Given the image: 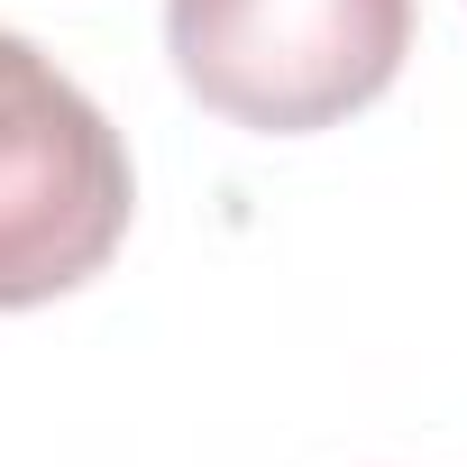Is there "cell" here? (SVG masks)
Here are the masks:
<instances>
[{
	"mask_svg": "<svg viewBox=\"0 0 467 467\" xmlns=\"http://www.w3.org/2000/svg\"><path fill=\"white\" fill-rule=\"evenodd\" d=\"M165 47L202 110L303 138L403 74L412 0H165Z\"/></svg>",
	"mask_w": 467,
	"mask_h": 467,
	"instance_id": "cell-2",
	"label": "cell"
},
{
	"mask_svg": "<svg viewBox=\"0 0 467 467\" xmlns=\"http://www.w3.org/2000/svg\"><path fill=\"white\" fill-rule=\"evenodd\" d=\"M129 147L74 74L0 28V312L56 303L129 239Z\"/></svg>",
	"mask_w": 467,
	"mask_h": 467,
	"instance_id": "cell-1",
	"label": "cell"
}]
</instances>
